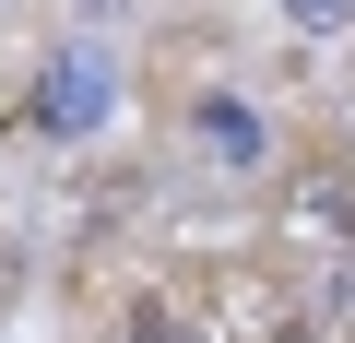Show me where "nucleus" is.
Listing matches in <instances>:
<instances>
[{
	"label": "nucleus",
	"mask_w": 355,
	"mask_h": 343,
	"mask_svg": "<svg viewBox=\"0 0 355 343\" xmlns=\"http://www.w3.org/2000/svg\"><path fill=\"white\" fill-rule=\"evenodd\" d=\"M107 118H119V48L107 36H60L48 83H36V130L48 142H95Z\"/></svg>",
	"instance_id": "1"
},
{
	"label": "nucleus",
	"mask_w": 355,
	"mask_h": 343,
	"mask_svg": "<svg viewBox=\"0 0 355 343\" xmlns=\"http://www.w3.org/2000/svg\"><path fill=\"white\" fill-rule=\"evenodd\" d=\"M190 142H202V166H225V178H261V166H272V118L249 95H202L190 107Z\"/></svg>",
	"instance_id": "2"
},
{
	"label": "nucleus",
	"mask_w": 355,
	"mask_h": 343,
	"mask_svg": "<svg viewBox=\"0 0 355 343\" xmlns=\"http://www.w3.org/2000/svg\"><path fill=\"white\" fill-rule=\"evenodd\" d=\"M296 225H308V237H355V190H331V178H320V190L296 202Z\"/></svg>",
	"instance_id": "3"
},
{
	"label": "nucleus",
	"mask_w": 355,
	"mask_h": 343,
	"mask_svg": "<svg viewBox=\"0 0 355 343\" xmlns=\"http://www.w3.org/2000/svg\"><path fill=\"white\" fill-rule=\"evenodd\" d=\"M284 12H296L308 36H343V24H355V0H284Z\"/></svg>",
	"instance_id": "4"
},
{
	"label": "nucleus",
	"mask_w": 355,
	"mask_h": 343,
	"mask_svg": "<svg viewBox=\"0 0 355 343\" xmlns=\"http://www.w3.org/2000/svg\"><path fill=\"white\" fill-rule=\"evenodd\" d=\"M130 343H190V331H178V308H130Z\"/></svg>",
	"instance_id": "5"
}]
</instances>
